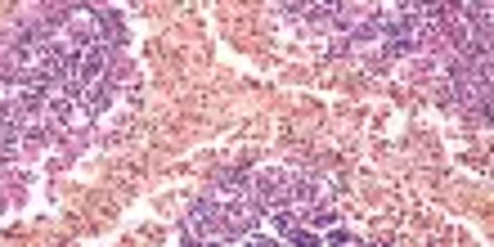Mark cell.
Returning a JSON list of instances; mask_svg holds the SVG:
<instances>
[{"mask_svg": "<svg viewBox=\"0 0 494 247\" xmlns=\"http://www.w3.org/2000/svg\"><path fill=\"white\" fill-rule=\"evenodd\" d=\"M328 239H332V243H350L355 234H350V230H341V225H332V234H328Z\"/></svg>", "mask_w": 494, "mask_h": 247, "instance_id": "5", "label": "cell"}, {"mask_svg": "<svg viewBox=\"0 0 494 247\" xmlns=\"http://www.w3.org/2000/svg\"><path fill=\"white\" fill-rule=\"evenodd\" d=\"M45 117H50V126H68V121H72V103L68 99H50Z\"/></svg>", "mask_w": 494, "mask_h": 247, "instance_id": "3", "label": "cell"}, {"mask_svg": "<svg viewBox=\"0 0 494 247\" xmlns=\"http://www.w3.org/2000/svg\"><path fill=\"white\" fill-rule=\"evenodd\" d=\"M108 99H112V81L108 77H99L94 85H85V112H103V108H108Z\"/></svg>", "mask_w": 494, "mask_h": 247, "instance_id": "2", "label": "cell"}, {"mask_svg": "<svg viewBox=\"0 0 494 247\" xmlns=\"http://www.w3.org/2000/svg\"><path fill=\"white\" fill-rule=\"evenodd\" d=\"M288 243H319V234L306 230V225H292V230H288Z\"/></svg>", "mask_w": 494, "mask_h": 247, "instance_id": "4", "label": "cell"}, {"mask_svg": "<svg viewBox=\"0 0 494 247\" xmlns=\"http://www.w3.org/2000/svg\"><path fill=\"white\" fill-rule=\"evenodd\" d=\"M256 203L261 207H283L288 203V176H283V171H265L261 180H256Z\"/></svg>", "mask_w": 494, "mask_h": 247, "instance_id": "1", "label": "cell"}]
</instances>
